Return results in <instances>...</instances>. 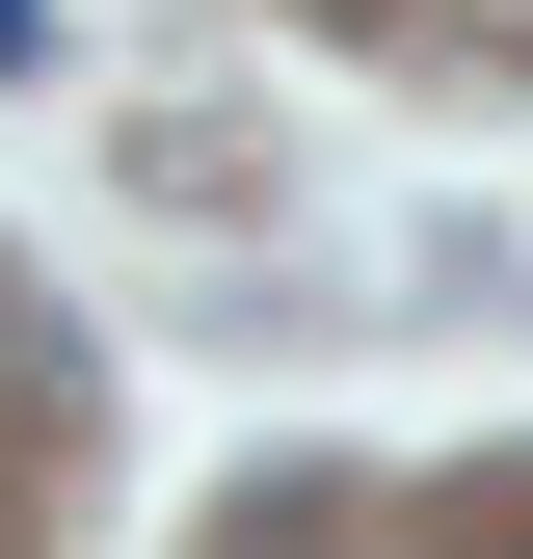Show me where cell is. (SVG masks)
I'll return each mask as SVG.
<instances>
[]
</instances>
